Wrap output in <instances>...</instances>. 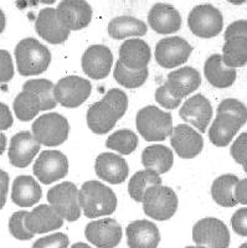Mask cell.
<instances>
[{
  "mask_svg": "<svg viewBox=\"0 0 247 248\" xmlns=\"http://www.w3.org/2000/svg\"><path fill=\"white\" fill-rule=\"evenodd\" d=\"M235 199L237 203L246 206L247 203V179H241L235 186Z\"/></svg>",
  "mask_w": 247,
  "mask_h": 248,
  "instance_id": "obj_49",
  "label": "cell"
},
{
  "mask_svg": "<svg viewBox=\"0 0 247 248\" xmlns=\"http://www.w3.org/2000/svg\"><path fill=\"white\" fill-rule=\"evenodd\" d=\"M33 170L40 183L49 185L67 175L68 160L60 150H44L40 153Z\"/></svg>",
  "mask_w": 247,
  "mask_h": 248,
  "instance_id": "obj_10",
  "label": "cell"
},
{
  "mask_svg": "<svg viewBox=\"0 0 247 248\" xmlns=\"http://www.w3.org/2000/svg\"><path fill=\"white\" fill-rule=\"evenodd\" d=\"M16 67L21 76H36L45 72L51 63V52L33 37L21 40L15 47Z\"/></svg>",
  "mask_w": 247,
  "mask_h": 248,
  "instance_id": "obj_2",
  "label": "cell"
},
{
  "mask_svg": "<svg viewBox=\"0 0 247 248\" xmlns=\"http://www.w3.org/2000/svg\"><path fill=\"white\" fill-rule=\"evenodd\" d=\"M68 237L62 232L41 237L33 245V248H68Z\"/></svg>",
  "mask_w": 247,
  "mask_h": 248,
  "instance_id": "obj_41",
  "label": "cell"
},
{
  "mask_svg": "<svg viewBox=\"0 0 247 248\" xmlns=\"http://www.w3.org/2000/svg\"><path fill=\"white\" fill-rule=\"evenodd\" d=\"M86 119H87V125L93 133L96 134H106L113 129L118 119H121L118 117L117 113L110 107V106L104 103L103 101L96 102L88 108L87 114H86Z\"/></svg>",
  "mask_w": 247,
  "mask_h": 248,
  "instance_id": "obj_27",
  "label": "cell"
},
{
  "mask_svg": "<svg viewBox=\"0 0 247 248\" xmlns=\"http://www.w3.org/2000/svg\"><path fill=\"white\" fill-rule=\"evenodd\" d=\"M26 229L34 234L48 233L64 225V218L50 205H39L25 218Z\"/></svg>",
  "mask_w": 247,
  "mask_h": 248,
  "instance_id": "obj_23",
  "label": "cell"
},
{
  "mask_svg": "<svg viewBox=\"0 0 247 248\" xmlns=\"http://www.w3.org/2000/svg\"><path fill=\"white\" fill-rule=\"evenodd\" d=\"M246 139L247 134L246 133H241L237 138L235 139L233 144L231 145V156L233 158V160L237 164H241L244 167L245 171H247V155H246Z\"/></svg>",
  "mask_w": 247,
  "mask_h": 248,
  "instance_id": "obj_42",
  "label": "cell"
},
{
  "mask_svg": "<svg viewBox=\"0 0 247 248\" xmlns=\"http://www.w3.org/2000/svg\"><path fill=\"white\" fill-rule=\"evenodd\" d=\"M56 10L70 31L87 28L92 20V8L84 0H64L59 3Z\"/></svg>",
  "mask_w": 247,
  "mask_h": 248,
  "instance_id": "obj_18",
  "label": "cell"
},
{
  "mask_svg": "<svg viewBox=\"0 0 247 248\" xmlns=\"http://www.w3.org/2000/svg\"><path fill=\"white\" fill-rule=\"evenodd\" d=\"M169 92L178 99L188 97L190 93L197 91L201 85V76L199 71L194 67H181L179 70L171 71L164 83Z\"/></svg>",
  "mask_w": 247,
  "mask_h": 248,
  "instance_id": "obj_21",
  "label": "cell"
},
{
  "mask_svg": "<svg viewBox=\"0 0 247 248\" xmlns=\"http://www.w3.org/2000/svg\"><path fill=\"white\" fill-rule=\"evenodd\" d=\"M92 92L90 79L80 76H67L60 79L53 87L57 103L66 108H76L87 101Z\"/></svg>",
  "mask_w": 247,
  "mask_h": 248,
  "instance_id": "obj_9",
  "label": "cell"
},
{
  "mask_svg": "<svg viewBox=\"0 0 247 248\" xmlns=\"http://www.w3.org/2000/svg\"><path fill=\"white\" fill-rule=\"evenodd\" d=\"M6 149V137L0 132V155L3 154Z\"/></svg>",
  "mask_w": 247,
  "mask_h": 248,
  "instance_id": "obj_50",
  "label": "cell"
},
{
  "mask_svg": "<svg viewBox=\"0 0 247 248\" xmlns=\"http://www.w3.org/2000/svg\"><path fill=\"white\" fill-rule=\"evenodd\" d=\"M193 241L205 248H229L230 231L219 218L205 217L193 227Z\"/></svg>",
  "mask_w": 247,
  "mask_h": 248,
  "instance_id": "obj_8",
  "label": "cell"
},
{
  "mask_svg": "<svg viewBox=\"0 0 247 248\" xmlns=\"http://www.w3.org/2000/svg\"><path fill=\"white\" fill-rule=\"evenodd\" d=\"M70 248H92V247H90V246H88L87 243H83V242H77V243H75V245H72V246H71Z\"/></svg>",
  "mask_w": 247,
  "mask_h": 248,
  "instance_id": "obj_52",
  "label": "cell"
},
{
  "mask_svg": "<svg viewBox=\"0 0 247 248\" xmlns=\"http://www.w3.org/2000/svg\"><path fill=\"white\" fill-rule=\"evenodd\" d=\"M42 190L39 183L29 175L15 178L12 187V200L19 207H30L40 201Z\"/></svg>",
  "mask_w": 247,
  "mask_h": 248,
  "instance_id": "obj_26",
  "label": "cell"
},
{
  "mask_svg": "<svg viewBox=\"0 0 247 248\" xmlns=\"http://www.w3.org/2000/svg\"><path fill=\"white\" fill-rule=\"evenodd\" d=\"M148 23L158 34H174L181 28V15L170 4L157 3L149 10Z\"/></svg>",
  "mask_w": 247,
  "mask_h": 248,
  "instance_id": "obj_20",
  "label": "cell"
},
{
  "mask_svg": "<svg viewBox=\"0 0 247 248\" xmlns=\"http://www.w3.org/2000/svg\"><path fill=\"white\" fill-rule=\"evenodd\" d=\"M244 124L235 117L219 113L209 129V139L215 147H228Z\"/></svg>",
  "mask_w": 247,
  "mask_h": 248,
  "instance_id": "obj_25",
  "label": "cell"
},
{
  "mask_svg": "<svg viewBox=\"0 0 247 248\" xmlns=\"http://www.w3.org/2000/svg\"><path fill=\"white\" fill-rule=\"evenodd\" d=\"M179 116L186 123L204 133L213 118V107L204 94H195L186 99L179 110Z\"/></svg>",
  "mask_w": 247,
  "mask_h": 248,
  "instance_id": "obj_17",
  "label": "cell"
},
{
  "mask_svg": "<svg viewBox=\"0 0 247 248\" xmlns=\"http://www.w3.org/2000/svg\"><path fill=\"white\" fill-rule=\"evenodd\" d=\"M14 77V63L12 55L6 50H0V83H6Z\"/></svg>",
  "mask_w": 247,
  "mask_h": 248,
  "instance_id": "obj_43",
  "label": "cell"
},
{
  "mask_svg": "<svg viewBox=\"0 0 247 248\" xmlns=\"http://www.w3.org/2000/svg\"><path fill=\"white\" fill-rule=\"evenodd\" d=\"M149 71L148 68H143V70H131L127 68L126 66L122 63L119 60L117 61L113 70V76H115V81L121 86L126 88H139L146 83L147 78H148Z\"/></svg>",
  "mask_w": 247,
  "mask_h": 248,
  "instance_id": "obj_35",
  "label": "cell"
},
{
  "mask_svg": "<svg viewBox=\"0 0 247 248\" xmlns=\"http://www.w3.org/2000/svg\"><path fill=\"white\" fill-rule=\"evenodd\" d=\"M13 123H14V119H13L12 112L5 103L0 102V132L9 129Z\"/></svg>",
  "mask_w": 247,
  "mask_h": 248,
  "instance_id": "obj_47",
  "label": "cell"
},
{
  "mask_svg": "<svg viewBox=\"0 0 247 248\" xmlns=\"http://www.w3.org/2000/svg\"><path fill=\"white\" fill-rule=\"evenodd\" d=\"M246 247H247V245H246V243H242V245L240 246L239 248H246Z\"/></svg>",
  "mask_w": 247,
  "mask_h": 248,
  "instance_id": "obj_54",
  "label": "cell"
},
{
  "mask_svg": "<svg viewBox=\"0 0 247 248\" xmlns=\"http://www.w3.org/2000/svg\"><path fill=\"white\" fill-rule=\"evenodd\" d=\"M113 54L104 45H92L82 56V70L90 78L103 79L111 72Z\"/></svg>",
  "mask_w": 247,
  "mask_h": 248,
  "instance_id": "obj_15",
  "label": "cell"
},
{
  "mask_svg": "<svg viewBox=\"0 0 247 248\" xmlns=\"http://www.w3.org/2000/svg\"><path fill=\"white\" fill-rule=\"evenodd\" d=\"M222 62L226 67H244L247 62V37H232L225 40L222 46Z\"/></svg>",
  "mask_w": 247,
  "mask_h": 248,
  "instance_id": "obj_32",
  "label": "cell"
},
{
  "mask_svg": "<svg viewBox=\"0 0 247 248\" xmlns=\"http://www.w3.org/2000/svg\"><path fill=\"white\" fill-rule=\"evenodd\" d=\"M13 108H14L15 116L23 122L34 119L41 112L40 102L33 93L28 91H23L15 97Z\"/></svg>",
  "mask_w": 247,
  "mask_h": 248,
  "instance_id": "obj_36",
  "label": "cell"
},
{
  "mask_svg": "<svg viewBox=\"0 0 247 248\" xmlns=\"http://www.w3.org/2000/svg\"><path fill=\"white\" fill-rule=\"evenodd\" d=\"M240 179L233 174H224L214 180L211 185V196L217 205L222 207H233L237 205L235 199V186Z\"/></svg>",
  "mask_w": 247,
  "mask_h": 248,
  "instance_id": "obj_31",
  "label": "cell"
},
{
  "mask_svg": "<svg viewBox=\"0 0 247 248\" xmlns=\"http://www.w3.org/2000/svg\"><path fill=\"white\" fill-rule=\"evenodd\" d=\"M204 75L210 85L216 88H228L235 83L236 70L226 67L221 55L214 54L208 57L204 65Z\"/></svg>",
  "mask_w": 247,
  "mask_h": 248,
  "instance_id": "obj_28",
  "label": "cell"
},
{
  "mask_svg": "<svg viewBox=\"0 0 247 248\" xmlns=\"http://www.w3.org/2000/svg\"><path fill=\"white\" fill-rule=\"evenodd\" d=\"M35 30L42 40L52 45L65 43L71 32L60 17L56 8H44L40 10L35 20Z\"/></svg>",
  "mask_w": 247,
  "mask_h": 248,
  "instance_id": "obj_12",
  "label": "cell"
},
{
  "mask_svg": "<svg viewBox=\"0 0 247 248\" xmlns=\"http://www.w3.org/2000/svg\"><path fill=\"white\" fill-rule=\"evenodd\" d=\"M188 25L195 36L211 39L220 34L224 28V16L219 9L211 4H200L190 12Z\"/></svg>",
  "mask_w": 247,
  "mask_h": 248,
  "instance_id": "obj_6",
  "label": "cell"
},
{
  "mask_svg": "<svg viewBox=\"0 0 247 248\" xmlns=\"http://www.w3.org/2000/svg\"><path fill=\"white\" fill-rule=\"evenodd\" d=\"M28 211H16L12 215L9 220V231L13 236L20 241H29L34 238L35 234L31 233L25 225V218L28 216Z\"/></svg>",
  "mask_w": 247,
  "mask_h": 248,
  "instance_id": "obj_38",
  "label": "cell"
},
{
  "mask_svg": "<svg viewBox=\"0 0 247 248\" xmlns=\"http://www.w3.org/2000/svg\"><path fill=\"white\" fill-rule=\"evenodd\" d=\"M5 20H6L5 14H4L3 10L0 9V34H1V32L4 31V29H5V24H6Z\"/></svg>",
  "mask_w": 247,
  "mask_h": 248,
  "instance_id": "obj_51",
  "label": "cell"
},
{
  "mask_svg": "<svg viewBox=\"0 0 247 248\" xmlns=\"http://www.w3.org/2000/svg\"><path fill=\"white\" fill-rule=\"evenodd\" d=\"M152 52L148 44L141 39L126 40L119 47V61L131 70H143L150 62Z\"/></svg>",
  "mask_w": 247,
  "mask_h": 248,
  "instance_id": "obj_24",
  "label": "cell"
},
{
  "mask_svg": "<svg viewBox=\"0 0 247 248\" xmlns=\"http://www.w3.org/2000/svg\"><path fill=\"white\" fill-rule=\"evenodd\" d=\"M86 240L97 248H115L122 240V227L115 218H99L84 229Z\"/></svg>",
  "mask_w": 247,
  "mask_h": 248,
  "instance_id": "obj_13",
  "label": "cell"
},
{
  "mask_svg": "<svg viewBox=\"0 0 247 248\" xmlns=\"http://www.w3.org/2000/svg\"><path fill=\"white\" fill-rule=\"evenodd\" d=\"M40 145L33 133L24 130L16 133L10 140L9 147V161L15 168H26L35 159L40 152Z\"/></svg>",
  "mask_w": 247,
  "mask_h": 248,
  "instance_id": "obj_16",
  "label": "cell"
},
{
  "mask_svg": "<svg viewBox=\"0 0 247 248\" xmlns=\"http://www.w3.org/2000/svg\"><path fill=\"white\" fill-rule=\"evenodd\" d=\"M79 201L81 211L88 218L110 216L117 209L115 191L96 180L83 183L79 190Z\"/></svg>",
  "mask_w": 247,
  "mask_h": 248,
  "instance_id": "obj_1",
  "label": "cell"
},
{
  "mask_svg": "<svg viewBox=\"0 0 247 248\" xmlns=\"http://www.w3.org/2000/svg\"><path fill=\"white\" fill-rule=\"evenodd\" d=\"M142 164L147 170H152L158 175L165 174L174 164V154L165 145H150L142 153Z\"/></svg>",
  "mask_w": 247,
  "mask_h": 248,
  "instance_id": "obj_29",
  "label": "cell"
},
{
  "mask_svg": "<svg viewBox=\"0 0 247 248\" xmlns=\"http://www.w3.org/2000/svg\"><path fill=\"white\" fill-rule=\"evenodd\" d=\"M130 248H158L160 232L157 225L148 220L133 221L126 229Z\"/></svg>",
  "mask_w": 247,
  "mask_h": 248,
  "instance_id": "obj_22",
  "label": "cell"
},
{
  "mask_svg": "<svg viewBox=\"0 0 247 248\" xmlns=\"http://www.w3.org/2000/svg\"><path fill=\"white\" fill-rule=\"evenodd\" d=\"M232 37H247L246 20H237L228 26V29L225 30L224 39L229 40Z\"/></svg>",
  "mask_w": 247,
  "mask_h": 248,
  "instance_id": "obj_46",
  "label": "cell"
},
{
  "mask_svg": "<svg viewBox=\"0 0 247 248\" xmlns=\"http://www.w3.org/2000/svg\"><path fill=\"white\" fill-rule=\"evenodd\" d=\"M96 175L106 183L118 185L126 181L130 174L128 164L122 156L113 153H102L95 163Z\"/></svg>",
  "mask_w": 247,
  "mask_h": 248,
  "instance_id": "obj_19",
  "label": "cell"
},
{
  "mask_svg": "<svg viewBox=\"0 0 247 248\" xmlns=\"http://www.w3.org/2000/svg\"><path fill=\"white\" fill-rule=\"evenodd\" d=\"M9 191V175L0 169V210L3 209L6 202Z\"/></svg>",
  "mask_w": 247,
  "mask_h": 248,
  "instance_id": "obj_48",
  "label": "cell"
},
{
  "mask_svg": "<svg viewBox=\"0 0 247 248\" xmlns=\"http://www.w3.org/2000/svg\"><path fill=\"white\" fill-rule=\"evenodd\" d=\"M135 125L144 140L163 141L173 130V117L155 106H147L137 113Z\"/></svg>",
  "mask_w": 247,
  "mask_h": 248,
  "instance_id": "obj_3",
  "label": "cell"
},
{
  "mask_svg": "<svg viewBox=\"0 0 247 248\" xmlns=\"http://www.w3.org/2000/svg\"><path fill=\"white\" fill-rule=\"evenodd\" d=\"M48 201L64 220L75 222L81 216L79 189L71 181H64L49 190Z\"/></svg>",
  "mask_w": 247,
  "mask_h": 248,
  "instance_id": "obj_7",
  "label": "cell"
},
{
  "mask_svg": "<svg viewBox=\"0 0 247 248\" xmlns=\"http://www.w3.org/2000/svg\"><path fill=\"white\" fill-rule=\"evenodd\" d=\"M219 113H226L230 116L235 117L239 119L242 124L245 125L247 119V112H246V106L240 102L239 99L235 98H226L221 102L217 107V114Z\"/></svg>",
  "mask_w": 247,
  "mask_h": 248,
  "instance_id": "obj_40",
  "label": "cell"
},
{
  "mask_svg": "<svg viewBox=\"0 0 247 248\" xmlns=\"http://www.w3.org/2000/svg\"><path fill=\"white\" fill-rule=\"evenodd\" d=\"M155 101L165 109H177L181 103V99H178L168 91L165 85L160 86L155 91Z\"/></svg>",
  "mask_w": 247,
  "mask_h": 248,
  "instance_id": "obj_44",
  "label": "cell"
},
{
  "mask_svg": "<svg viewBox=\"0 0 247 248\" xmlns=\"http://www.w3.org/2000/svg\"><path fill=\"white\" fill-rule=\"evenodd\" d=\"M138 137L130 129H121L111 134L106 140V147L122 155H130L137 149Z\"/></svg>",
  "mask_w": 247,
  "mask_h": 248,
  "instance_id": "obj_37",
  "label": "cell"
},
{
  "mask_svg": "<svg viewBox=\"0 0 247 248\" xmlns=\"http://www.w3.org/2000/svg\"><path fill=\"white\" fill-rule=\"evenodd\" d=\"M193 52V46L179 36L164 37L155 46V60L164 68H175L185 63Z\"/></svg>",
  "mask_w": 247,
  "mask_h": 248,
  "instance_id": "obj_11",
  "label": "cell"
},
{
  "mask_svg": "<svg viewBox=\"0 0 247 248\" xmlns=\"http://www.w3.org/2000/svg\"><path fill=\"white\" fill-rule=\"evenodd\" d=\"M142 203L147 216L155 221H166L175 215L179 200L174 190L160 184L144 192Z\"/></svg>",
  "mask_w": 247,
  "mask_h": 248,
  "instance_id": "obj_4",
  "label": "cell"
},
{
  "mask_svg": "<svg viewBox=\"0 0 247 248\" xmlns=\"http://www.w3.org/2000/svg\"><path fill=\"white\" fill-rule=\"evenodd\" d=\"M108 35L115 40H124L127 37H141L147 34L146 23L130 15L115 16L108 24Z\"/></svg>",
  "mask_w": 247,
  "mask_h": 248,
  "instance_id": "obj_30",
  "label": "cell"
},
{
  "mask_svg": "<svg viewBox=\"0 0 247 248\" xmlns=\"http://www.w3.org/2000/svg\"><path fill=\"white\" fill-rule=\"evenodd\" d=\"M53 85L50 79L36 78L29 79L24 83L23 91L31 92L40 102L41 110H50L56 107L57 102L53 96Z\"/></svg>",
  "mask_w": 247,
  "mask_h": 248,
  "instance_id": "obj_33",
  "label": "cell"
},
{
  "mask_svg": "<svg viewBox=\"0 0 247 248\" xmlns=\"http://www.w3.org/2000/svg\"><path fill=\"white\" fill-rule=\"evenodd\" d=\"M185 248H205V247H201V246H189V247Z\"/></svg>",
  "mask_w": 247,
  "mask_h": 248,
  "instance_id": "obj_53",
  "label": "cell"
},
{
  "mask_svg": "<svg viewBox=\"0 0 247 248\" xmlns=\"http://www.w3.org/2000/svg\"><path fill=\"white\" fill-rule=\"evenodd\" d=\"M102 101L110 106L117 113L119 118H122L128 109V97L123 91L118 90V88H112L108 91L103 96Z\"/></svg>",
  "mask_w": 247,
  "mask_h": 248,
  "instance_id": "obj_39",
  "label": "cell"
},
{
  "mask_svg": "<svg viewBox=\"0 0 247 248\" xmlns=\"http://www.w3.org/2000/svg\"><path fill=\"white\" fill-rule=\"evenodd\" d=\"M33 136L40 145L59 147L65 143L70 134V124L59 113H48L40 116L33 123Z\"/></svg>",
  "mask_w": 247,
  "mask_h": 248,
  "instance_id": "obj_5",
  "label": "cell"
},
{
  "mask_svg": "<svg viewBox=\"0 0 247 248\" xmlns=\"http://www.w3.org/2000/svg\"><path fill=\"white\" fill-rule=\"evenodd\" d=\"M170 144L180 158L193 159L201 153L204 139L201 134L189 124H179L177 127H173L170 133Z\"/></svg>",
  "mask_w": 247,
  "mask_h": 248,
  "instance_id": "obj_14",
  "label": "cell"
},
{
  "mask_svg": "<svg viewBox=\"0 0 247 248\" xmlns=\"http://www.w3.org/2000/svg\"><path fill=\"white\" fill-rule=\"evenodd\" d=\"M231 226L233 231L242 237L247 236V209L242 207L239 209L231 217Z\"/></svg>",
  "mask_w": 247,
  "mask_h": 248,
  "instance_id": "obj_45",
  "label": "cell"
},
{
  "mask_svg": "<svg viewBox=\"0 0 247 248\" xmlns=\"http://www.w3.org/2000/svg\"><path fill=\"white\" fill-rule=\"evenodd\" d=\"M162 179L160 175L152 170H141L137 171L132 178H131L130 184H128V192L130 196L135 201V202H142L144 196V192L154 185H160Z\"/></svg>",
  "mask_w": 247,
  "mask_h": 248,
  "instance_id": "obj_34",
  "label": "cell"
}]
</instances>
